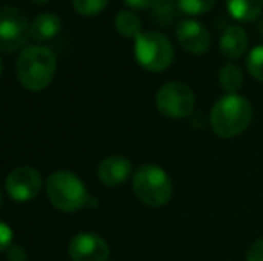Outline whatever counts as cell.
I'll return each mask as SVG.
<instances>
[{"label": "cell", "instance_id": "277c9868", "mask_svg": "<svg viewBox=\"0 0 263 261\" xmlns=\"http://www.w3.org/2000/svg\"><path fill=\"white\" fill-rule=\"evenodd\" d=\"M47 197L55 209L76 213L90 200L84 183L70 170H55L47 179Z\"/></svg>", "mask_w": 263, "mask_h": 261}, {"label": "cell", "instance_id": "ba28073f", "mask_svg": "<svg viewBox=\"0 0 263 261\" xmlns=\"http://www.w3.org/2000/svg\"><path fill=\"white\" fill-rule=\"evenodd\" d=\"M42 174L34 167H18L6 177L7 195L16 202L34 200L42 192Z\"/></svg>", "mask_w": 263, "mask_h": 261}, {"label": "cell", "instance_id": "ffe728a7", "mask_svg": "<svg viewBox=\"0 0 263 261\" xmlns=\"http://www.w3.org/2000/svg\"><path fill=\"white\" fill-rule=\"evenodd\" d=\"M246 66L253 79H256L258 83H263V45L251 49V52L247 54Z\"/></svg>", "mask_w": 263, "mask_h": 261}, {"label": "cell", "instance_id": "9a60e30c", "mask_svg": "<svg viewBox=\"0 0 263 261\" xmlns=\"http://www.w3.org/2000/svg\"><path fill=\"white\" fill-rule=\"evenodd\" d=\"M115 29L122 38L127 39H136L142 34V18L131 9L118 11L115 16Z\"/></svg>", "mask_w": 263, "mask_h": 261}, {"label": "cell", "instance_id": "484cf974", "mask_svg": "<svg viewBox=\"0 0 263 261\" xmlns=\"http://www.w3.org/2000/svg\"><path fill=\"white\" fill-rule=\"evenodd\" d=\"M2 72H4V61H2V57H0V75H2Z\"/></svg>", "mask_w": 263, "mask_h": 261}, {"label": "cell", "instance_id": "7402d4cb", "mask_svg": "<svg viewBox=\"0 0 263 261\" xmlns=\"http://www.w3.org/2000/svg\"><path fill=\"white\" fill-rule=\"evenodd\" d=\"M246 261H263V238L251 245L249 251H247Z\"/></svg>", "mask_w": 263, "mask_h": 261}, {"label": "cell", "instance_id": "52a82bcc", "mask_svg": "<svg viewBox=\"0 0 263 261\" xmlns=\"http://www.w3.org/2000/svg\"><path fill=\"white\" fill-rule=\"evenodd\" d=\"M29 24L24 11L14 6L0 7V50L16 52L29 38Z\"/></svg>", "mask_w": 263, "mask_h": 261}, {"label": "cell", "instance_id": "d6986e66", "mask_svg": "<svg viewBox=\"0 0 263 261\" xmlns=\"http://www.w3.org/2000/svg\"><path fill=\"white\" fill-rule=\"evenodd\" d=\"M72 4H73V9H76L77 14L91 18V16L101 14L107 7L109 0H72Z\"/></svg>", "mask_w": 263, "mask_h": 261}, {"label": "cell", "instance_id": "8992f818", "mask_svg": "<svg viewBox=\"0 0 263 261\" xmlns=\"http://www.w3.org/2000/svg\"><path fill=\"white\" fill-rule=\"evenodd\" d=\"M156 108L166 118H186L194 113L195 93L183 81H168L156 91Z\"/></svg>", "mask_w": 263, "mask_h": 261}, {"label": "cell", "instance_id": "3957f363", "mask_svg": "<svg viewBox=\"0 0 263 261\" xmlns=\"http://www.w3.org/2000/svg\"><path fill=\"white\" fill-rule=\"evenodd\" d=\"M133 192L136 198L151 208H161L168 204L174 195V185L170 175L158 165H142L133 174Z\"/></svg>", "mask_w": 263, "mask_h": 261}, {"label": "cell", "instance_id": "30bf717a", "mask_svg": "<svg viewBox=\"0 0 263 261\" xmlns=\"http://www.w3.org/2000/svg\"><path fill=\"white\" fill-rule=\"evenodd\" d=\"M68 254L72 261H107L109 245L95 233H79L70 242Z\"/></svg>", "mask_w": 263, "mask_h": 261}, {"label": "cell", "instance_id": "d4e9b609", "mask_svg": "<svg viewBox=\"0 0 263 261\" xmlns=\"http://www.w3.org/2000/svg\"><path fill=\"white\" fill-rule=\"evenodd\" d=\"M50 0H32V4H38V6H45V4H49Z\"/></svg>", "mask_w": 263, "mask_h": 261}, {"label": "cell", "instance_id": "7a4b0ae2", "mask_svg": "<svg viewBox=\"0 0 263 261\" xmlns=\"http://www.w3.org/2000/svg\"><path fill=\"white\" fill-rule=\"evenodd\" d=\"M253 120V106L238 93H226L210 111V126L220 138H235L249 127Z\"/></svg>", "mask_w": 263, "mask_h": 261}, {"label": "cell", "instance_id": "ac0fdd59", "mask_svg": "<svg viewBox=\"0 0 263 261\" xmlns=\"http://www.w3.org/2000/svg\"><path fill=\"white\" fill-rule=\"evenodd\" d=\"M177 9L188 16H202L215 7L217 0H176Z\"/></svg>", "mask_w": 263, "mask_h": 261}, {"label": "cell", "instance_id": "83f0119b", "mask_svg": "<svg viewBox=\"0 0 263 261\" xmlns=\"http://www.w3.org/2000/svg\"><path fill=\"white\" fill-rule=\"evenodd\" d=\"M0 202H2V192H0Z\"/></svg>", "mask_w": 263, "mask_h": 261}, {"label": "cell", "instance_id": "5bb4252c", "mask_svg": "<svg viewBox=\"0 0 263 261\" xmlns=\"http://www.w3.org/2000/svg\"><path fill=\"white\" fill-rule=\"evenodd\" d=\"M228 13L238 22H254L263 11V0H226Z\"/></svg>", "mask_w": 263, "mask_h": 261}, {"label": "cell", "instance_id": "cb8c5ba5", "mask_svg": "<svg viewBox=\"0 0 263 261\" xmlns=\"http://www.w3.org/2000/svg\"><path fill=\"white\" fill-rule=\"evenodd\" d=\"M122 2L131 11H145V9H151L154 0H122Z\"/></svg>", "mask_w": 263, "mask_h": 261}, {"label": "cell", "instance_id": "4fadbf2b", "mask_svg": "<svg viewBox=\"0 0 263 261\" xmlns=\"http://www.w3.org/2000/svg\"><path fill=\"white\" fill-rule=\"evenodd\" d=\"M61 29H63V22L58 14L42 13L31 22L29 38L38 43V45H42V43H47V42H50V39H54L55 36L61 32Z\"/></svg>", "mask_w": 263, "mask_h": 261}, {"label": "cell", "instance_id": "44dd1931", "mask_svg": "<svg viewBox=\"0 0 263 261\" xmlns=\"http://www.w3.org/2000/svg\"><path fill=\"white\" fill-rule=\"evenodd\" d=\"M11 245H13V229L0 220V252L7 251Z\"/></svg>", "mask_w": 263, "mask_h": 261}, {"label": "cell", "instance_id": "603a6c76", "mask_svg": "<svg viewBox=\"0 0 263 261\" xmlns=\"http://www.w3.org/2000/svg\"><path fill=\"white\" fill-rule=\"evenodd\" d=\"M6 252H7V259L9 261H27V252H25L20 245H11Z\"/></svg>", "mask_w": 263, "mask_h": 261}, {"label": "cell", "instance_id": "6da1fadb", "mask_svg": "<svg viewBox=\"0 0 263 261\" xmlns=\"http://www.w3.org/2000/svg\"><path fill=\"white\" fill-rule=\"evenodd\" d=\"M58 61L54 52L45 45H27L16 59V75L20 84L29 91H43L50 86Z\"/></svg>", "mask_w": 263, "mask_h": 261}, {"label": "cell", "instance_id": "e0dca14e", "mask_svg": "<svg viewBox=\"0 0 263 261\" xmlns=\"http://www.w3.org/2000/svg\"><path fill=\"white\" fill-rule=\"evenodd\" d=\"M176 0H154L153 6H151V14H153V20L156 24L168 25L176 16Z\"/></svg>", "mask_w": 263, "mask_h": 261}, {"label": "cell", "instance_id": "2e32d148", "mask_svg": "<svg viewBox=\"0 0 263 261\" xmlns=\"http://www.w3.org/2000/svg\"><path fill=\"white\" fill-rule=\"evenodd\" d=\"M218 83L226 93H238L243 86V72L238 65L228 63L218 72Z\"/></svg>", "mask_w": 263, "mask_h": 261}, {"label": "cell", "instance_id": "8fae6325", "mask_svg": "<svg viewBox=\"0 0 263 261\" xmlns=\"http://www.w3.org/2000/svg\"><path fill=\"white\" fill-rule=\"evenodd\" d=\"M133 174V163L125 156L115 154V156H107L106 159L101 161L97 168V177L104 186H120L131 177Z\"/></svg>", "mask_w": 263, "mask_h": 261}, {"label": "cell", "instance_id": "5b68a950", "mask_svg": "<svg viewBox=\"0 0 263 261\" xmlns=\"http://www.w3.org/2000/svg\"><path fill=\"white\" fill-rule=\"evenodd\" d=\"M135 52L136 63L147 72H165L170 65L174 63V45L165 34L158 31H147L142 32L135 39Z\"/></svg>", "mask_w": 263, "mask_h": 261}, {"label": "cell", "instance_id": "9c48e42d", "mask_svg": "<svg viewBox=\"0 0 263 261\" xmlns=\"http://www.w3.org/2000/svg\"><path fill=\"white\" fill-rule=\"evenodd\" d=\"M176 39L181 49H183L184 52L192 54V56H201V54L208 52L211 47L210 31L201 22L194 20V18L183 20L177 24Z\"/></svg>", "mask_w": 263, "mask_h": 261}, {"label": "cell", "instance_id": "4316f807", "mask_svg": "<svg viewBox=\"0 0 263 261\" xmlns=\"http://www.w3.org/2000/svg\"><path fill=\"white\" fill-rule=\"evenodd\" d=\"M260 34L263 36V24H261V27H260Z\"/></svg>", "mask_w": 263, "mask_h": 261}, {"label": "cell", "instance_id": "7c38bea8", "mask_svg": "<svg viewBox=\"0 0 263 261\" xmlns=\"http://www.w3.org/2000/svg\"><path fill=\"white\" fill-rule=\"evenodd\" d=\"M247 31L240 25H228V27L222 31L220 39H218V47H220V52L228 59H238L246 54L247 50Z\"/></svg>", "mask_w": 263, "mask_h": 261}]
</instances>
